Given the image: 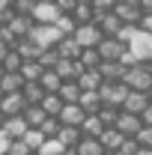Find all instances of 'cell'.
Listing matches in <instances>:
<instances>
[{
	"label": "cell",
	"mask_w": 152,
	"mask_h": 155,
	"mask_svg": "<svg viewBox=\"0 0 152 155\" xmlns=\"http://www.w3.org/2000/svg\"><path fill=\"white\" fill-rule=\"evenodd\" d=\"M119 81H125L128 90H152V63H131L122 69Z\"/></svg>",
	"instance_id": "6da1fadb"
},
{
	"label": "cell",
	"mask_w": 152,
	"mask_h": 155,
	"mask_svg": "<svg viewBox=\"0 0 152 155\" xmlns=\"http://www.w3.org/2000/svg\"><path fill=\"white\" fill-rule=\"evenodd\" d=\"M128 54L134 57V63H152V30H134V36L125 42Z\"/></svg>",
	"instance_id": "7a4b0ae2"
},
{
	"label": "cell",
	"mask_w": 152,
	"mask_h": 155,
	"mask_svg": "<svg viewBox=\"0 0 152 155\" xmlns=\"http://www.w3.org/2000/svg\"><path fill=\"white\" fill-rule=\"evenodd\" d=\"M98 96H101V104L122 107V101H125V96H128V87H125V81H101Z\"/></svg>",
	"instance_id": "3957f363"
},
{
	"label": "cell",
	"mask_w": 152,
	"mask_h": 155,
	"mask_svg": "<svg viewBox=\"0 0 152 155\" xmlns=\"http://www.w3.org/2000/svg\"><path fill=\"white\" fill-rule=\"evenodd\" d=\"M27 39H33L39 48H54L60 39H63V33L57 30V24H36V21H33V27H30Z\"/></svg>",
	"instance_id": "277c9868"
},
{
	"label": "cell",
	"mask_w": 152,
	"mask_h": 155,
	"mask_svg": "<svg viewBox=\"0 0 152 155\" xmlns=\"http://www.w3.org/2000/svg\"><path fill=\"white\" fill-rule=\"evenodd\" d=\"M72 36H75V42L81 48H95V45L104 39V33H101V27H98L95 21H87V24H78Z\"/></svg>",
	"instance_id": "5b68a950"
},
{
	"label": "cell",
	"mask_w": 152,
	"mask_h": 155,
	"mask_svg": "<svg viewBox=\"0 0 152 155\" xmlns=\"http://www.w3.org/2000/svg\"><path fill=\"white\" fill-rule=\"evenodd\" d=\"M63 12H60V6L54 0H36L33 3V12H30V18L36 21V24H54Z\"/></svg>",
	"instance_id": "8992f818"
},
{
	"label": "cell",
	"mask_w": 152,
	"mask_h": 155,
	"mask_svg": "<svg viewBox=\"0 0 152 155\" xmlns=\"http://www.w3.org/2000/svg\"><path fill=\"white\" fill-rule=\"evenodd\" d=\"M114 12H116V18L122 21V24H137L140 15H143V9H140L137 0H116Z\"/></svg>",
	"instance_id": "52a82bcc"
},
{
	"label": "cell",
	"mask_w": 152,
	"mask_h": 155,
	"mask_svg": "<svg viewBox=\"0 0 152 155\" xmlns=\"http://www.w3.org/2000/svg\"><path fill=\"white\" fill-rule=\"evenodd\" d=\"M95 51H98L101 60H119L122 54H125V42H119L116 36H104L98 45H95Z\"/></svg>",
	"instance_id": "ba28073f"
},
{
	"label": "cell",
	"mask_w": 152,
	"mask_h": 155,
	"mask_svg": "<svg viewBox=\"0 0 152 155\" xmlns=\"http://www.w3.org/2000/svg\"><path fill=\"white\" fill-rule=\"evenodd\" d=\"M24 107H27V98H24V93H3V98H0V110H3V116H15V114H24Z\"/></svg>",
	"instance_id": "9c48e42d"
},
{
	"label": "cell",
	"mask_w": 152,
	"mask_h": 155,
	"mask_svg": "<svg viewBox=\"0 0 152 155\" xmlns=\"http://www.w3.org/2000/svg\"><path fill=\"white\" fill-rule=\"evenodd\" d=\"M149 101H152V93H146V90H128V96H125V101H122V110L140 116V110H143Z\"/></svg>",
	"instance_id": "30bf717a"
},
{
	"label": "cell",
	"mask_w": 152,
	"mask_h": 155,
	"mask_svg": "<svg viewBox=\"0 0 152 155\" xmlns=\"http://www.w3.org/2000/svg\"><path fill=\"white\" fill-rule=\"evenodd\" d=\"M30 128V122L24 119V114H15V116H6L3 119V125H0V131L9 137V140H15V137H21L24 131Z\"/></svg>",
	"instance_id": "8fae6325"
},
{
	"label": "cell",
	"mask_w": 152,
	"mask_h": 155,
	"mask_svg": "<svg viewBox=\"0 0 152 155\" xmlns=\"http://www.w3.org/2000/svg\"><path fill=\"white\" fill-rule=\"evenodd\" d=\"M84 107L78 104V101H63V107H60L57 119L63 122V125H81V119H84Z\"/></svg>",
	"instance_id": "7c38bea8"
},
{
	"label": "cell",
	"mask_w": 152,
	"mask_h": 155,
	"mask_svg": "<svg viewBox=\"0 0 152 155\" xmlns=\"http://www.w3.org/2000/svg\"><path fill=\"white\" fill-rule=\"evenodd\" d=\"M114 125H116L125 137H134V131H137L143 122H140V116H137V114H128V110H122V107H119V114H116V122H114Z\"/></svg>",
	"instance_id": "4fadbf2b"
},
{
	"label": "cell",
	"mask_w": 152,
	"mask_h": 155,
	"mask_svg": "<svg viewBox=\"0 0 152 155\" xmlns=\"http://www.w3.org/2000/svg\"><path fill=\"white\" fill-rule=\"evenodd\" d=\"M54 72H57L63 81H78V75L84 72V66H81V60L60 57V60H57V66H54Z\"/></svg>",
	"instance_id": "5bb4252c"
},
{
	"label": "cell",
	"mask_w": 152,
	"mask_h": 155,
	"mask_svg": "<svg viewBox=\"0 0 152 155\" xmlns=\"http://www.w3.org/2000/svg\"><path fill=\"white\" fill-rule=\"evenodd\" d=\"M30 27H33V18H30V15H18V12L9 18V24H6V30L15 36V42L27 36V33H30Z\"/></svg>",
	"instance_id": "9a60e30c"
},
{
	"label": "cell",
	"mask_w": 152,
	"mask_h": 155,
	"mask_svg": "<svg viewBox=\"0 0 152 155\" xmlns=\"http://www.w3.org/2000/svg\"><path fill=\"white\" fill-rule=\"evenodd\" d=\"M81 134H87V137H98L101 131H104V122H101V116L98 114H87L84 119H81Z\"/></svg>",
	"instance_id": "2e32d148"
},
{
	"label": "cell",
	"mask_w": 152,
	"mask_h": 155,
	"mask_svg": "<svg viewBox=\"0 0 152 155\" xmlns=\"http://www.w3.org/2000/svg\"><path fill=\"white\" fill-rule=\"evenodd\" d=\"M78 104L84 107V114H98V107H101V96H98V90H81Z\"/></svg>",
	"instance_id": "e0dca14e"
},
{
	"label": "cell",
	"mask_w": 152,
	"mask_h": 155,
	"mask_svg": "<svg viewBox=\"0 0 152 155\" xmlns=\"http://www.w3.org/2000/svg\"><path fill=\"white\" fill-rule=\"evenodd\" d=\"M101 81H104V78H101L98 69H84V72L78 75V87H81V90H98Z\"/></svg>",
	"instance_id": "ac0fdd59"
},
{
	"label": "cell",
	"mask_w": 152,
	"mask_h": 155,
	"mask_svg": "<svg viewBox=\"0 0 152 155\" xmlns=\"http://www.w3.org/2000/svg\"><path fill=\"white\" fill-rule=\"evenodd\" d=\"M122 137H125V134H122L116 125H104V131L98 134V140H101V146H104V149H119Z\"/></svg>",
	"instance_id": "d6986e66"
},
{
	"label": "cell",
	"mask_w": 152,
	"mask_h": 155,
	"mask_svg": "<svg viewBox=\"0 0 152 155\" xmlns=\"http://www.w3.org/2000/svg\"><path fill=\"white\" fill-rule=\"evenodd\" d=\"M75 149H78V155H101V152H104L101 140H98V137H87V134L75 143Z\"/></svg>",
	"instance_id": "ffe728a7"
},
{
	"label": "cell",
	"mask_w": 152,
	"mask_h": 155,
	"mask_svg": "<svg viewBox=\"0 0 152 155\" xmlns=\"http://www.w3.org/2000/svg\"><path fill=\"white\" fill-rule=\"evenodd\" d=\"M60 84H63V78H60L54 69H42V75H39V87H42L45 93H57Z\"/></svg>",
	"instance_id": "44dd1931"
},
{
	"label": "cell",
	"mask_w": 152,
	"mask_h": 155,
	"mask_svg": "<svg viewBox=\"0 0 152 155\" xmlns=\"http://www.w3.org/2000/svg\"><path fill=\"white\" fill-rule=\"evenodd\" d=\"M15 51L21 54V60H36L39 54H42V48H39V45L33 42V39H27V36L15 42Z\"/></svg>",
	"instance_id": "7402d4cb"
},
{
	"label": "cell",
	"mask_w": 152,
	"mask_h": 155,
	"mask_svg": "<svg viewBox=\"0 0 152 155\" xmlns=\"http://www.w3.org/2000/svg\"><path fill=\"white\" fill-rule=\"evenodd\" d=\"M21 87H24L21 72H3V78H0V90L3 93H18Z\"/></svg>",
	"instance_id": "603a6c76"
},
{
	"label": "cell",
	"mask_w": 152,
	"mask_h": 155,
	"mask_svg": "<svg viewBox=\"0 0 152 155\" xmlns=\"http://www.w3.org/2000/svg\"><path fill=\"white\" fill-rule=\"evenodd\" d=\"M57 51H60V57L78 60V54H81V45L75 42V36H63V39L57 42Z\"/></svg>",
	"instance_id": "cb8c5ba5"
},
{
	"label": "cell",
	"mask_w": 152,
	"mask_h": 155,
	"mask_svg": "<svg viewBox=\"0 0 152 155\" xmlns=\"http://www.w3.org/2000/svg\"><path fill=\"white\" fill-rule=\"evenodd\" d=\"M39 104H42V110L48 116H57L60 107H63V98H60V93H45V96L39 98Z\"/></svg>",
	"instance_id": "d4e9b609"
},
{
	"label": "cell",
	"mask_w": 152,
	"mask_h": 155,
	"mask_svg": "<svg viewBox=\"0 0 152 155\" xmlns=\"http://www.w3.org/2000/svg\"><path fill=\"white\" fill-rule=\"evenodd\" d=\"M57 137L63 140V146H75V143H78L84 134H81V128H78V125H60Z\"/></svg>",
	"instance_id": "484cf974"
},
{
	"label": "cell",
	"mask_w": 152,
	"mask_h": 155,
	"mask_svg": "<svg viewBox=\"0 0 152 155\" xmlns=\"http://www.w3.org/2000/svg\"><path fill=\"white\" fill-rule=\"evenodd\" d=\"M63 149H66V146H63V140H60V137H45V140H42V146L36 149V155H60Z\"/></svg>",
	"instance_id": "4316f807"
},
{
	"label": "cell",
	"mask_w": 152,
	"mask_h": 155,
	"mask_svg": "<svg viewBox=\"0 0 152 155\" xmlns=\"http://www.w3.org/2000/svg\"><path fill=\"white\" fill-rule=\"evenodd\" d=\"M21 140H24V143H27V146L36 152L39 146H42V140H45V134H42V128H39V125H30V128L21 134Z\"/></svg>",
	"instance_id": "83f0119b"
},
{
	"label": "cell",
	"mask_w": 152,
	"mask_h": 155,
	"mask_svg": "<svg viewBox=\"0 0 152 155\" xmlns=\"http://www.w3.org/2000/svg\"><path fill=\"white\" fill-rule=\"evenodd\" d=\"M21 63H24V60H21V54L15 48H9V51L3 54V60H0V66H3L6 72H21Z\"/></svg>",
	"instance_id": "f1b7e54d"
},
{
	"label": "cell",
	"mask_w": 152,
	"mask_h": 155,
	"mask_svg": "<svg viewBox=\"0 0 152 155\" xmlns=\"http://www.w3.org/2000/svg\"><path fill=\"white\" fill-rule=\"evenodd\" d=\"M57 93H60V98H63V101H78V96H81V87H78V81H63Z\"/></svg>",
	"instance_id": "f546056e"
},
{
	"label": "cell",
	"mask_w": 152,
	"mask_h": 155,
	"mask_svg": "<svg viewBox=\"0 0 152 155\" xmlns=\"http://www.w3.org/2000/svg\"><path fill=\"white\" fill-rule=\"evenodd\" d=\"M78 60H81V66H84V69H98V63H101V57H98V51H95V48H81Z\"/></svg>",
	"instance_id": "4dcf8cb0"
},
{
	"label": "cell",
	"mask_w": 152,
	"mask_h": 155,
	"mask_svg": "<svg viewBox=\"0 0 152 155\" xmlns=\"http://www.w3.org/2000/svg\"><path fill=\"white\" fill-rule=\"evenodd\" d=\"M39 66H42V69H54V66H57V60H60V51H57V45H54V48H42V54H39Z\"/></svg>",
	"instance_id": "1f68e13d"
},
{
	"label": "cell",
	"mask_w": 152,
	"mask_h": 155,
	"mask_svg": "<svg viewBox=\"0 0 152 155\" xmlns=\"http://www.w3.org/2000/svg\"><path fill=\"white\" fill-rule=\"evenodd\" d=\"M39 75H42L39 60H24V63H21V78H24V81H39Z\"/></svg>",
	"instance_id": "d6a6232c"
},
{
	"label": "cell",
	"mask_w": 152,
	"mask_h": 155,
	"mask_svg": "<svg viewBox=\"0 0 152 155\" xmlns=\"http://www.w3.org/2000/svg\"><path fill=\"white\" fill-rule=\"evenodd\" d=\"M45 110H42V104H27L24 107V119L30 122V125H42V119H45Z\"/></svg>",
	"instance_id": "836d02e7"
},
{
	"label": "cell",
	"mask_w": 152,
	"mask_h": 155,
	"mask_svg": "<svg viewBox=\"0 0 152 155\" xmlns=\"http://www.w3.org/2000/svg\"><path fill=\"white\" fill-rule=\"evenodd\" d=\"M54 24H57V30L63 33V36H72V33H75V27H78V21L72 18L69 12H63V15H60V18L54 21Z\"/></svg>",
	"instance_id": "e575fe53"
},
{
	"label": "cell",
	"mask_w": 152,
	"mask_h": 155,
	"mask_svg": "<svg viewBox=\"0 0 152 155\" xmlns=\"http://www.w3.org/2000/svg\"><path fill=\"white\" fill-rule=\"evenodd\" d=\"M60 125H63V122H60L57 116H45V119H42V125H39V128H42V134H45V137H57V131H60Z\"/></svg>",
	"instance_id": "d590c367"
},
{
	"label": "cell",
	"mask_w": 152,
	"mask_h": 155,
	"mask_svg": "<svg viewBox=\"0 0 152 155\" xmlns=\"http://www.w3.org/2000/svg\"><path fill=\"white\" fill-rule=\"evenodd\" d=\"M134 140H137V146H149L152 149V125H140L134 131Z\"/></svg>",
	"instance_id": "8d00e7d4"
},
{
	"label": "cell",
	"mask_w": 152,
	"mask_h": 155,
	"mask_svg": "<svg viewBox=\"0 0 152 155\" xmlns=\"http://www.w3.org/2000/svg\"><path fill=\"white\" fill-rule=\"evenodd\" d=\"M119 152H122V155H134V152H137V140H134V137H122Z\"/></svg>",
	"instance_id": "74e56055"
},
{
	"label": "cell",
	"mask_w": 152,
	"mask_h": 155,
	"mask_svg": "<svg viewBox=\"0 0 152 155\" xmlns=\"http://www.w3.org/2000/svg\"><path fill=\"white\" fill-rule=\"evenodd\" d=\"M33 3H36V0H15L12 9H15L18 15H30V12H33Z\"/></svg>",
	"instance_id": "f35d334b"
},
{
	"label": "cell",
	"mask_w": 152,
	"mask_h": 155,
	"mask_svg": "<svg viewBox=\"0 0 152 155\" xmlns=\"http://www.w3.org/2000/svg\"><path fill=\"white\" fill-rule=\"evenodd\" d=\"M93 6H95V15H101V12H111L116 6V0H93Z\"/></svg>",
	"instance_id": "ab89813d"
},
{
	"label": "cell",
	"mask_w": 152,
	"mask_h": 155,
	"mask_svg": "<svg viewBox=\"0 0 152 155\" xmlns=\"http://www.w3.org/2000/svg\"><path fill=\"white\" fill-rule=\"evenodd\" d=\"M140 122H143V125H152V101L140 110Z\"/></svg>",
	"instance_id": "60d3db41"
},
{
	"label": "cell",
	"mask_w": 152,
	"mask_h": 155,
	"mask_svg": "<svg viewBox=\"0 0 152 155\" xmlns=\"http://www.w3.org/2000/svg\"><path fill=\"white\" fill-rule=\"evenodd\" d=\"M54 3L60 6V12H69V15H72V9H75L78 0H54Z\"/></svg>",
	"instance_id": "b9f144b4"
},
{
	"label": "cell",
	"mask_w": 152,
	"mask_h": 155,
	"mask_svg": "<svg viewBox=\"0 0 152 155\" xmlns=\"http://www.w3.org/2000/svg\"><path fill=\"white\" fill-rule=\"evenodd\" d=\"M6 149H9V137L0 131V155H6Z\"/></svg>",
	"instance_id": "7bdbcfd3"
},
{
	"label": "cell",
	"mask_w": 152,
	"mask_h": 155,
	"mask_svg": "<svg viewBox=\"0 0 152 155\" xmlns=\"http://www.w3.org/2000/svg\"><path fill=\"white\" fill-rule=\"evenodd\" d=\"M137 3H140V9H143V12H152V0H137Z\"/></svg>",
	"instance_id": "ee69618b"
},
{
	"label": "cell",
	"mask_w": 152,
	"mask_h": 155,
	"mask_svg": "<svg viewBox=\"0 0 152 155\" xmlns=\"http://www.w3.org/2000/svg\"><path fill=\"white\" fill-rule=\"evenodd\" d=\"M134 155H152V149H149V146H137V152H134Z\"/></svg>",
	"instance_id": "f6af8a7d"
},
{
	"label": "cell",
	"mask_w": 152,
	"mask_h": 155,
	"mask_svg": "<svg viewBox=\"0 0 152 155\" xmlns=\"http://www.w3.org/2000/svg\"><path fill=\"white\" fill-rule=\"evenodd\" d=\"M6 51H9V42H3V39H0V60H3V54H6Z\"/></svg>",
	"instance_id": "bcb514c9"
},
{
	"label": "cell",
	"mask_w": 152,
	"mask_h": 155,
	"mask_svg": "<svg viewBox=\"0 0 152 155\" xmlns=\"http://www.w3.org/2000/svg\"><path fill=\"white\" fill-rule=\"evenodd\" d=\"M60 155H78V149H75V146H66V149H63Z\"/></svg>",
	"instance_id": "7dc6e473"
},
{
	"label": "cell",
	"mask_w": 152,
	"mask_h": 155,
	"mask_svg": "<svg viewBox=\"0 0 152 155\" xmlns=\"http://www.w3.org/2000/svg\"><path fill=\"white\" fill-rule=\"evenodd\" d=\"M6 6H9V0H0V12H3V9H6Z\"/></svg>",
	"instance_id": "c3c4849f"
},
{
	"label": "cell",
	"mask_w": 152,
	"mask_h": 155,
	"mask_svg": "<svg viewBox=\"0 0 152 155\" xmlns=\"http://www.w3.org/2000/svg\"><path fill=\"white\" fill-rule=\"evenodd\" d=\"M3 119H6V116H3V110H0V125H3Z\"/></svg>",
	"instance_id": "681fc988"
},
{
	"label": "cell",
	"mask_w": 152,
	"mask_h": 155,
	"mask_svg": "<svg viewBox=\"0 0 152 155\" xmlns=\"http://www.w3.org/2000/svg\"><path fill=\"white\" fill-rule=\"evenodd\" d=\"M3 72H6V69H3V66H0V78H3Z\"/></svg>",
	"instance_id": "f907efd6"
},
{
	"label": "cell",
	"mask_w": 152,
	"mask_h": 155,
	"mask_svg": "<svg viewBox=\"0 0 152 155\" xmlns=\"http://www.w3.org/2000/svg\"><path fill=\"white\" fill-rule=\"evenodd\" d=\"M0 98H3V90H0Z\"/></svg>",
	"instance_id": "816d5d0a"
}]
</instances>
